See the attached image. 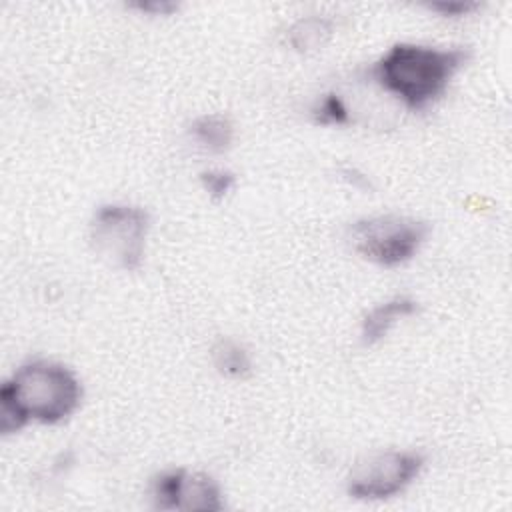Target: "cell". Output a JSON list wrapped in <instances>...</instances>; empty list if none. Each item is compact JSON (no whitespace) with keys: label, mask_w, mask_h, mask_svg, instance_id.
<instances>
[{"label":"cell","mask_w":512,"mask_h":512,"mask_svg":"<svg viewBox=\"0 0 512 512\" xmlns=\"http://www.w3.org/2000/svg\"><path fill=\"white\" fill-rule=\"evenodd\" d=\"M188 134L198 148L210 154H222L234 142V126L224 114H202L194 118Z\"/></svg>","instance_id":"cell-8"},{"label":"cell","mask_w":512,"mask_h":512,"mask_svg":"<svg viewBox=\"0 0 512 512\" xmlns=\"http://www.w3.org/2000/svg\"><path fill=\"white\" fill-rule=\"evenodd\" d=\"M428 232V224L412 216L378 214L354 220L348 228V240L364 260L396 268L418 254Z\"/></svg>","instance_id":"cell-4"},{"label":"cell","mask_w":512,"mask_h":512,"mask_svg":"<svg viewBox=\"0 0 512 512\" xmlns=\"http://www.w3.org/2000/svg\"><path fill=\"white\" fill-rule=\"evenodd\" d=\"M418 312V302L412 296L398 294L392 298H386L384 302L376 304L366 312V316L360 322V340L364 346H374L380 340H384L390 330L402 322L404 318H410Z\"/></svg>","instance_id":"cell-7"},{"label":"cell","mask_w":512,"mask_h":512,"mask_svg":"<svg viewBox=\"0 0 512 512\" xmlns=\"http://www.w3.org/2000/svg\"><path fill=\"white\" fill-rule=\"evenodd\" d=\"M82 402L80 378L62 362L34 358L20 364L0 388V432L14 434L30 422L60 424Z\"/></svg>","instance_id":"cell-1"},{"label":"cell","mask_w":512,"mask_h":512,"mask_svg":"<svg viewBox=\"0 0 512 512\" xmlns=\"http://www.w3.org/2000/svg\"><path fill=\"white\" fill-rule=\"evenodd\" d=\"M210 360L216 372L230 380H244L252 374L254 368L248 348L230 336H222L212 344Z\"/></svg>","instance_id":"cell-10"},{"label":"cell","mask_w":512,"mask_h":512,"mask_svg":"<svg viewBox=\"0 0 512 512\" xmlns=\"http://www.w3.org/2000/svg\"><path fill=\"white\" fill-rule=\"evenodd\" d=\"M148 232V212L126 202H108L98 206L88 226V238L94 252L110 266L124 272L140 268Z\"/></svg>","instance_id":"cell-3"},{"label":"cell","mask_w":512,"mask_h":512,"mask_svg":"<svg viewBox=\"0 0 512 512\" xmlns=\"http://www.w3.org/2000/svg\"><path fill=\"white\" fill-rule=\"evenodd\" d=\"M152 502L158 510L216 512L224 508L220 484L196 470L170 468L152 480Z\"/></svg>","instance_id":"cell-6"},{"label":"cell","mask_w":512,"mask_h":512,"mask_svg":"<svg viewBox=\"0 0 512 512\" xmlns=\"http://www.w3.org/2000/svg\"><path fill=\"white\" fill-rule=\"evenodd\" d=\"M424 456L416 450H380L358 460L346 478V492L354 500L382 502L402 494L424 470Z\"/></svg>","instance_id":"cell-5"},{"label":"cell","mask_w":512,"mask_h":512,"mask_svg":"<svg viewBox=\"0 0 512 512\" xmlns=\"http://www.w3.org/2000/svg\"><path fill=\"white\" fill-rule=\"evenodd\" d=\"M134 8H138L144 14H154V16H166L172 10H176L174 4L164 2V0H146V2H136Z\"/></svg>","instance_id":"cell-14"},{"label":"cell","mask_w":512,"mask_h":512,"mask_svg":"<svg viewBox=\"0 0 512 512\" xmlns=\"http://www.w3.org/2000/svg\"><path fill=\"white\" fill-rule=\"evenodd\" d=\"M466 58L464 48L398 42L372 64L370 78L386 96L418 112L446 92Z\"/></svg>","instance_id":"cell-2"},{"label":"cell","mask_w":512,"mask_h":512,"mask_svg":"<svg viewBox=\"0 0 512 512\" xmlns=\"http://www.w3.org/2000/svg\"><path fill=\"white\" fill-rule=\"evenodd\" d=\"M200 182H202V188L208 192L210 198L222 200L234 188L236 178H234V174L230 170L212 168V170H206V172L200 174Z\"/></svg>","instance_id":"cell-12"},{"label":"cell","mask_w":512,"mask_h":512,"mask_svg":"<svg viewBox=\"0 0 512 512\" xmlns=\"http://www.w3.org/2000/svg\"><path fill=\"white\" fill-rule=\"evenodd\" d=\"M312 118L316 124L322 126H344L352 122L346 100L336 92H328L316 100V104L312 106Z\"/></svg>","instance_id":"cell-11"},{"label":"cell","mask_w":512,"mask_h":512,"mask_svg":"<svg viewBox=\"0 0 512 512\" xmlns=\"http://www.w3.org/2000/svg\"><path fill=\"white\" fill-rule=\"evenodd\" d=\"M474 8H476V4H470V2H436V4H430V10L438 12L444 18H460V16L470 14Z\"/></svg>","instance_id":"cell-13"},{"label":"cell","mask_w":512,"mask_h":512,"mask_svg":"<svg viewBox=\"0 0 512 512\" xmlns=\"http://www.w3.org/2000/svg\"><path fill=\"white\" fill-rule=\"evenodd\" d=\"M334 24L330 18L320 14H308L298 18L286 32V42L292 50L300 54H310L322 50L332 38Z\"/></svg>","instance_id":"cell-9"}]
</instances>
